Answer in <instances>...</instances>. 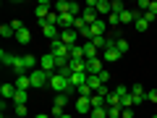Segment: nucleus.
I'll return each mask as SVG.
<instances>
[{
  "mask_svg": "<svg viewBox=\"0 0 157 118\" xmlns=\"http://www.w3.org/2000/svg\"><path fill=\"white\" fill-rule=\"evenodd\" d=\"M60 118H73V116H71V113H66V116H60Z\"/></svg>",
  "mask_w": 157,
  "mask_h": 118,
  "instance_id": "obj_40",
  "label": "nucleus"
},
{
  "mask_svg": "<svg viewBox=\"0 0 157 118\" xmlns=\"http://www.w3.org/2000/svg\"><path fill=\"white\" fill-rule=\"evenodd\" d=\"M16 39L21 42V45H29V42H32V32H29V29L24 26L21 32H16Z\"/></svg>",
  "mask_w": 157,
  "mask_h": 118,
  "instance_id": "obj_19",
  "label": "nucleus"
},
{
  "mask_svg": "<svg viewBox=\"0 0 157 118\" xmlns=\"http://www.w3.org/2000/svg\"><path fill=\"white\" fill-rule=\"evenodd\" d=\"M71 58L84 61V45H73V47H71Z\"/></svg>",
  "mask_w": 157,
  "mask_h": 118,
  "instance_id": "obj_23",
  "label": "nucleus"
},
{
  "mask_svg": "<svg viewBox=\"0 0 157 118\" xmlns=\"http://www.w3.org/2000/svg\"><path fill=\"white\" fill-rule=\"evenodd\" d=\"M152 118H157V113H152Z\"/></svg>",
  "mask_w": 157,
  "mask_h": 118,
  "instance_id": "obj_41",
  "label": "nucleus"
},
{
  "mask_svg": "<svg viewBox=\"0 0 157 118\" xmlns=\"http://www.w3.org/2000/svg\"><path fill=\"white\" fill-rule=\"evenodd\" d=\"M76 95H78V97H92V95H94V92H92L89 87L84 84V87H78V89H76Z\"/></svg>",
  "mask_w": 157,
  "mask_h": 118,
  "instance_id": "obj_30",
  "label": "nucleus"
},
{
  "mask_svg": "<svg viewBox=\"0 0 157 118\" xmlns=\"http://www.w3.org/2000/svg\"><path fill=\"white\" fill-rule=\"evenodd\" d=\"M39 29H42V34H45L50 42H55V39H60V26H55V24H47V21H39Z\"/></svg>",
  "mask_w": 157,
  "mask_h": 118,
  "instance_id": "obj_4",
  "label": "nucleus"
},
{
  "mask_svg": "<svg viewBox=\"0 0 157 118\" xmlns=\"http://www.w3.org/2000/svg\"><path fill=\"white\" fill-rule=\"evenodd\" d=\"M134 26H136V32H147V29H149V26H152V24H149V21H147V18H144V13H141V16H139V18H136V24H134Z\"/></svg>",
  "mask_w": 157,
  "mask_h": 118,
  "instance_id": "obj_21",
  "label": "nucleus"
},
{
  "mask_svg": "<svg viewBox=\"0 0 157 118\" xmlns=\"http://www.w3.org/2000/svg\"><path fill=\"white\" fill-rule=\"evenodd\" d=\"M115 50L121 53V55H123V53H128V50H131V45H128V42H126L123 37H118V39H115Z\"/></svg>",
  "mask_w": 157,
  "mask_h": 118,
  "instance_id": "obj_20",
  "label": "nucleus"
},
{
  "mask_svg": "<svg viewBox=\"0 0 157 118\" xmlns=\"http://www.w3.org/2000/svg\"><path fill=\"white\" fill-rule=\"evenodd\" d=\"M92 39H94V37H105V32H107V21H105V18H97V21L94 24H92ZM92 39H89V42H92Z\"/></svg>",
  "mask_w": 157,
  "mask_h": 118,
  "instance_id": "obj_6",
  "label": "nucleus"
},
{
  "mask_svg": "<svg viewBox=\"0 0 157 118\" xmlns=\"http://www.w3.org/2000/svg\"><path fill=\"white\" fill-rule=\"evenodd\" d=\"M97 53H100V50H97V47L92 45V42H84V61H94V58H97Z\"/></svg>",
  "mask_w": 157,
  "mask_h": 118,
  "instance_id": "obj_17",
  "label": "nucleus"
},
{
  "mask_svg": "<svg viewBox=\"0 0 157 118\" xmlns=\"http://www.w3.org/2000/svg\"><path fill=\"white\" fill-rule=\"evenodd\" d=\"M94 11L97 13H102V16H110V3H107V0H94Z\"/></svg>",
  "mask_w": 157,
  "mask_h": 118,
  "instance_id": "obj_16",
  "label": "nucleus"
},
{
  "mask_svg": "<svg viewBox=\"0 0 157 118\" xmlns=\"http://www.w3.org/2000/svg\"><path fill=\"white\" fill-rule=\"evenodd\" d=\"M16 84H3L0 87V95H3V100H13V97H16Z\"/></svg>",
  "mask_w": 157,
  "mask_h": 118,
  "instance_id": "obj_14",
  "label": "nucleus"
},
{
  "mask_svg": "<svg viewBox=\"0 0 157 118\" xmlns=\"http://www.w3.org/2000/svg\"><path fill=\"white\" fill-rule=\"evenodd\" d=\"M76 113L89 116V113H92V97H78V100H76Z\"/></svg>",
  "mask_w": 157,
  "mask_h": 118,
  "instance_id": "obj_8",
  "label": "nucleus"
},
{
  "mask_svg": "<svg viewBox=\"0 0 157 118\" xmlns=\"http://www.w3.org/2000/svg\"><path fill=\"white\" fill-rule=\"evenodd\" d=\"M26 100H29V92L18 89V92H16V97H13V105H26Z\"/></svg>",
  "mask_w": 157,
  "mask_h": 118,
  "instance_id": "obj_22",
  "label": "nucleus"
},
{
  "mask_svg": "<svg viewBox=\"0 0 157 118\" xmlns=\"http://www.w3.org/2000/svg\"><path fill=\"white\" fill-rule=\"evenodd\" d=\"M110 11H113V13H118V16H121V13L126 11V6H123V3H121V0H113V3H110Z\"/></svg>",
  "mask_w": 157,
  "mask_h": 118,
  "instance_id": "obj_26",
  "label": "nucleus"
},
{
  "mask_svg": "<svg viewBox=\"0 0 157 118\" xmlns=\"http://www.w3.org/2000/svg\"><path fill=\"white\" fill-rule=\"evenodd\" d=\"M0 61L6 63V66H11V61H13V55H11V53H6V50H3V53H0Z\"/></svg>",
  "mask_w": 157,
  "mask_h": 118,
  "instance_id": "obj_33",
  "label": "nucleus"
},
{
  "mask_svg": "<svg viewBox=\"0 0 157 118\" xmlns=\"http://www.w3.org/2000/svg\"><path fill=\"white\" fill-rule=\"evenodd\" d=\"M97 76L102 79V84H107V79H110V71H102V73H97Z\"/></svg>",
  "mask_w": 157,
  "mask_h": 118,
  "instance_id": "obj_38",
  "label": "nucleus"
},
{
  "mask_svg": "<svg viewBox=\"0 0 157 118\" xmlns=\"http://www.w3.org/2000/svg\"><path fill=\"white\" fill-rule=\"evenodd\" d=\"M50 89L58 92V95H66V92H71V79H66L63 73H52L50 76Z\"/></svg>",
  "mask_w": 157,
  "mask_h": 118,
  "instance_id": "obj_1",
  "label": "nucleus"
},
{
  "mask_svg": "<svg viewBox=\"0 0 157 118\" xmlns=\"http://www.w3.org/2000/svg\"><path fill=\"white\" fill-rule=\"evenodd\" d=\"M121 113H123L121 105H110V108H107V118H121Z\"/></svg>",
  "mask_w": 157,
  "mask_h": 118,
  "instance_id": "obj_24",
  "label": "nucleus"
},
{
  "mask_svg": "<svg viewBox=\"0 0 157 118\" xmlns=\"http://www.w3.org/2000/svg\"><path fill=\"white\" fill-rule=\"evenodd\" d=\"M113 92H115L118 97H123V95H128V87H123V84H121V87H115V89H113Z\"/></svg>",
  "mask_w": 157,
  "mask_h": 118,
  "instance_id": "obj_35",
  "label": "nucleus"
},
{
  "mask_svg": "<svg viewBox=\"0 0 157 118\" xmlns=\"http://www.w3.org/2000/svg\"><path fill=\"white\" fill-rule=\"evenodd\" d=\"M50 116H52V118H60V116H66V110H63V108H58V105H52Z\"/></svg>",
  "mask_w": 157,
  "mask_h": 118,
  "instance_id": "obj_32",
  "label": "nucleus"
},
{
  "mask_svg": "<svg viewBox=\"0 0 157 118\" xmlns=\"http://www.w3.org/2000/svg\"><path fill=\"white\" fill-rule=\"evenodd\" d=\"M60 42L68 45V47L78 45V32H76V29H63V32H60Z\"/></svg>",
  "mask_w": 157,
  "mask_h": 118,
  "instance_id": "obj_5",
  "label": "nucleus"
},
{
  "mask_svg": "<svg viewBox=\"0 0 157 118\" xmlns=\"http://www.w3.org/2000/svg\"><path fill=\"white\" fill-rule=\"evenodd\" d=\"M131 95H134V97H147V92H144L141 84H134V87H131Z\"/></svg>",
  "mask_w": 157,
  "mask_h": 118,
  "instance_id": "obj_29",
  "label": "nucleus"
},
{
  "mask_svg": "<svg viewBox=\"0 0 157 118\" xmlns=\"http://www.w3.org/2000/svg\"><path fill=\"white\" fill-rule=\"evenodd\" d=\"M92 45H94L97 50H105V47H107V37H94V39H92Z\"/></svg>",
  "mask_w": 157,
  "mask_h": 118,
  "instance_id": "obj_28",
  "label": "nucleus"
},
{
  "mask_svg": "<svg viewBox=\"0 0 157 118\" xmlns=\"http://www.w3.org/2000/svg\"><path fill=\"white\" fill-rule=\"evenodd\" d=\"M147 100H149V102H157V89H152V92H147Z\"/></svg>",
  "mask_w": 157,
  "mask_h": 118,
  "instance_id": "obj_37",
  "label": "nucleus"
},
{
  "mask_svg": "<svg viewBox=\"0 0 157 118\" xmlns=\"http://www.w3.org/2000/svg\"><path fill=\"white\" fill-rule=\"evenodd\" d=\"M16 108V118H24L26 116V105H13Z\"/></svg>",
  "mask_w": 157,
  "mask_h": 118,
  "instance_id": "obj_34",
  "label": "nucleus"
},
{
  "mask_svg": "<svg viewBox=\"0 0 157 118\" xmlns=\"http://www.w3.org/2000/svg\"><path fill=\"white\" fill-rule=\"evenodd\" d=\"M139 16H141L139 11H134V8H126V11L121 13V24H131V21L136 24V18H139Z\"/></svg>",
  "mask_w": 157,
  "mask_h": 118,
  "instance_id": "obj_10",
  "label": "nucleus"
},
{
  "mask_svg": "<svg viewBox=\"0 0 157 118\" xmlns=\"http://www.w3.org/2000/svg\"><path fill=\"white\" fill-rule=\"evenodd\" d=\"M39 68H42V71H47L50 76H52V73L58 71V61H55V55H52L50 50H47V53H45L42 58H39Z\"/></svg>",
  "mask_w": 157,
  "mask_h": 118,
  "instance_id": "obj_3",
  "label": "nucleus"
},
{
  "mask_svg": "<svg viewBox=\"0 0 157 118\" xmlns=\"http://www.w3.org/2000/svg\"><path fill=\"white\" fill-rule=\"evenodd\" d=\"M29 79H32V87H34V89H42L45 84H50V73L42 71V68H34V71L29 73Z\"/></svg>",
  "mask_w": 157,
  "mask_h": 118,
  "instance_id": "obj_2",
  "label": "nucleus"
},
{
  "mask_svg": "<svg viewBox=\"0 0 157 118\" xmlns=\"http://www.w3.org/2000/svg\"><path fill=\"white\" fill-rule=\"evenodd\" d=\"M89 118H107V108H92Z\"/></svg>",
  "mask_w": 157,
  "mask_h": 118,
  "instance_id": "obj_25",
  "label": "nucleus"
},
{
  "mask_svg": "<svg viewBox=\"0 0 157 118\" xmlns=\"http://www.w3.org/2000/svg\"><path fill=\"white\" fill-rule=\"evenodd\" d=\"M81 18H84V21H86V24L92 26V24H94L97 18H100V16H97V11H94V8H84V13H81Z\"/></svg>",
  "mask_w": 157,
  "mask_h": 118,
  "instance_id": "obj_18",
  "label": "nucleus"
},
{
  "mask_svg": "<svg viewBox=\"0 0 157 118\" xmlns=\"http://www.w3.org/2000/svg\"><path fill=\"white\" fill-rule=\"evenodd\" d=\"M86 79H89V73L81 71V73H71V92H76L78 87H84L86 84Z\"/></svg>",
  "mask_w": 157,
  "mask_h": 118,
  "instance_id": "obj_7",
  "label": "nucleus"
},
{
  "mask_svg": "<svg viewBox=\"0 0 157 118\" xmlns=\"http://www.w3.org/2000/svg\"><path fill=\"white\" fill-rule=\"evenodd\" d=\"M50 11H52V6H50V3H39V6L34 8V16H37L39 21H45V18L50 16Z\"/></svg>",
  "mask_w": 157,
  "mask_h": 118,
  "instance_id": "obj_9",
  "label": "nucleus"
},
{
  "mask_svg": "<svg viewBox=\"0 0 157 118\" xmlns=\"http://www.w3.org/2000/svg\"><path fill=\"white\" fill-rule=\"evenodd\" d=\"M68 71H71V73L86 71V61H76V58H71V61H68Z\"/></svg>",
  "mask_w": 157,
  "mask_h": 118,
  "instance_id": "obj_13",
  "label": "nucleus"
},
{
  "mask_svg": "<svg viewBox=\"0 0 157 118\" xmlns=\"http://www.w3.org/2000/svg\"><path fill=\"white\" fill-rule=\"evenodd\" d=\"M121 118H134V108H123V113H121Z\"/></svg>",
  "mask_w": 157,
  "mask_h": 118,
  "instance_id": "obj_36",
  "label": "nucleus"
},
{
  "mask_svg": "<svg viewBox=\"0 0 157 118\" xmlns=\"http://www.w3.org/2000/svg\"><path fill=\"white\" fill-rule=\"evenodd\" d=\"M13 84H16V89H32V79H29V73H21V76H16V81H13Z\"/></svg>",
  "mask_w": 157,
  "mask_h": 118,
  "instance_id": "obj_12",
  "label": "nucleus"
},
{
  "mask_svg": "<svg viewBox=\"0 0 157 118\" xmlns=\"http://www.w3.org/2000/svg\"><path fill=\"white\" fill-rule=\"evenodd\" d=\"M149 13H152V16H157V3H149Z\"/></svg>",
  "mask_w": 157,
  "mask_h": 118,
  "instance_id": "obj_39",
  "label": "nucleus"
},
{
  "mask_svg": "<svg viewBox=\"0 0 157 118\" xmlns=\"http://www.w3.org/2000/svg\"><path fill=\"white\" fill-rule=\"evenodd\" d=\"M102 63H105L102 58H94V61H86V73H94V76H97V73H102Z\"/></svg>",
  "mask_w": 157,
  "mask_h": 118,
  "instance_id": "obj_11",
  "label": "nucleus"
},
{
  "mask_svg": "<svg viewBox=\"0 0 157 118\" xmlns=\"http://www.w3.org/2000/svg\"><path fill=\"white\" fill-rule=\"evenodd\" d=\"M0 37H16V32H13L11 24H3V26H0Z\"/></svg>",
  "mask_w": 157,
  "mask_h": 118,
  "instance_id": "obj_27",
  "label": "nucleus"
},
{
  "mask_svg": "<svg viewBox=\"0 0 157 118\" xmlns=\"http://www.w3.org/2000/svg\"><path fill=\"white\" fill-rule=\"evenodd\" d=\"M86 87H89L92 92H100V89H102L105 84H102V79H100V76H94V73H89V79H86Z\"/></svg>",
  "mask_w": 157,
  "mask_h": 118,
  "instance_id": "obj_15",
  "label": "nucleus"
},
{
  "mask_svg": "<svg viewBox=\"0 0 157 118\" xmlns=\"http://www.w3.org/2000/svg\"><path fill=\"white\" fill-rule=\"evenodd\" d=\"M55 105L58 108H66L68 105V95H55Z\"/></svg>",
  "mask_w": 157,
  "mask_h": 118,
  "instance_id": "obj_31",
  "label": "nucleus"
}]
</instances>
